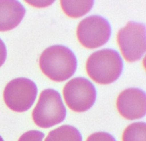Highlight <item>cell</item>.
I'll list each match as a JSON object with an SVG mask.
<instances>
[{"instance_id": "7", "label": "cell", "mask_w": 146, "mask_h": 141, "mask_svg": "<svg viewBox=\"0 0 146 141\" xmlns=\"http://www.w3.org/2000/svg\"><path fill=\"white\" fill-rule=\"evenodd\" d=\"M111 27L109 22L101 16L92 15L80 21L76 36L80 44L88 49H96L109 40Z\"/></svg>"}, {"instance_id": "9", "label": "cell", "mask_w": 146, "mask_h": 141, "mask_svg": "<svg viewBox=\"0 0 146 141\" xmlns=\"http://www.w3.org/2000/svg\"><path fill=\"white\" fill-rule=\"evenodd\" d=\"M24 6L18 1L0 0V32L13 30L25 15Z\"/></svg>"}, {"instance_id": "3", "label": "cell", "mask_w": 146, "mask_h": 141, "mask_svg": "<svg viewBox=\"0 0 146 141\" xmlns=\"http://www.w3.org/2000/svg\"><path fill=\"white\" fill-rule=\"evenodd\" d=\"M66 110L60 94L53 89L41 92L36 105L32 112L34 123L38 127L48 128L64 121Z\"/></svg>"}, {"instance_id": "1", "label": "cell", "mask_w": 146, "mask_h": 141, "mask_svg": "<svg viewBox=\"0 0 146 141\" xmlns=\"http://www.w3.org/2000/svg\"><path fill=\"white\" fill-rule=\"evenodd\" d=\"M39 67L50 80L64 82L72 77L77 67L74 53L68 47L54 45L46 49L39 58Z\"/></svg>"}, {"instance_id": "10", "label": "cell", "mask_w": 146, "mask_h": 141, "mask_svg": "<svg viewBox=\"0 0 146 141\" xmlns=\"http://www.w3.org/2000/svg\"><path fill=\"white\" fill-rule=\"evenodd\" d=\"M61 8L67 16L71 18H78L89 12L94 5V1H62Z\"/></svg>"}, {"instance_id": "4", "label": "cell", "mask_w": 146, "mask_h": 141, "mask_svg": "<svg viewBox=\"0 0 146 141\" xmlns=\"http://www.w3.org/2000/svg\"><path fill=\"white\" fill-rule=\"evenodd\" d=\"M37 87L32 80L19 77L11 80L4 90L3 97L10 110L23 113L32 106L36 98Z\"/></svg>"}, {"instance_id": "2", "label": "cell", "mask_w": 146, "mask_h": 141, "mask_svg": "<svg viewBox=\"0 0 146 141\" xmlns=\"http://www.w3.org/2000/svg\"><path fill=\"white\" fill-rule=\"evenodd\" d=\"M123 67L122 58L118 52L104 49L89 56L86 64L90 78L101 85H108L118 80Z\"/></svg>"}, {"instance_id": "14", "label": "cell", "mask_w": 146, "mask_h": 141, "mask_svg": "<svg viewBox=\"0 0 146 141\" xmlns=\"http://www.w3.org/2000/svg\"><path fill=\"white\" fill-rule=\"evenodd\" d=\"M86 141H116L111 134L105 132H97L89 136Z\"/></svg>"}, {"instance_id": "12", "label": "cell", "mask_w": 146, "mask_h": 141, "mask_svg": "<svg viewBox=\"0 0 146 141\" xmlns=\"http://www.w3.org/2000/svg\"><path fill=\"white\" fill-rule=\"evenodd\" d=\"M123 141H146V124L137 122L129 125L124 130Z\"/></svg>"}, {"instance_id": "8", "label": "cell", "mask_w": 146, "mask_h": 141, "mask_svg": "<svg viewBox=\"0 0 146 141\" xmlns=\"http://www.w3.org/2000/svg\"><path fill=\"white\" fill-rule=\"evenodd\" d=\"M116 106L121 115L127 120L142 118L146 113L145 92L138 88L126 89L118 95Z\"/></svg>"}, {"instance_id": "5", "label": "cell", "mask_w": 146, "mask_h": 141, "mask_svg": "<svg viewBox=\"0 0 146 141\" xmlns=\"http://www.w3.org/2000/svg\"><path fill=\"white\" fill-rule=\"evenodd\" d=\"M117 41L126 61L129 62L138 61L146 50L145 25L129 21L118 31Z\"/></svg>"}, {"instance_id": "11", "label": "cell", "mask_w": 146, "mask_h": 141, "mask_svg": "<svg viewBox=\"0 0 146 141\" xmlns=\"http://www.w3.org/2000/svg\"><path fill=\"white\" fill-rule=\"evenodd\" d=\"M45 141H82V136L77 128L64 125L51 130Z\"/></svg>"}, {"instance_id": "15", "label": "cell", "mask_w": 146, "mask_h": 141, "mask_svg": "<svg viewBox=\"0 0 146 141\" xmlns=\"http://www.w3.org/2000/svg\"><path fill=\"white\" fill-rule=\"evenodd\" d=\"M7 58V49L4 42L0 39V67L3 65Z\"/></svg>"}, {"instance_id": "16", "label": "cell", "mask_w": 146, "mask_h": 141, "mask_svg": "<svg viewBox=\"0 0 146 141\" xmlns=\"http://www.w3.org/2000/svg\"><path fill=\"white\" fill-rule=\"evenodd\" d=\"M0 141H4V140H3V138L1 137V136H0Z\"/></svg>"}, {"instance_id": "6", "label": "cell", "mask_w": 146, "mask_h": 141, "mask_svg": "<svg viewBox=\"0 0 146 141\" xmlns=\"http://www.w3.org/2000/svg\"><path fill=\"white\" fill-rule=\"evenodd\" d=\"M67 106L76 113L89 110L96 99V90L94 85L84 77H75L65 85L63 90Z\"/></svg>"}, {"instance_id": "13", "label": "cell", "mask_w": 146, "mask_h": 141, "mask_svg": "<svg viewBox=\"0 0 146 141\" xmlns=\"http://www.w3.org/2000/svg\"><path fill=\"white\" fill-rule=\"evenodd\" d=\"M45 135L38 130H30L24 133L19 138L18 141H43Z\"/></svg>"}]
</instances>
